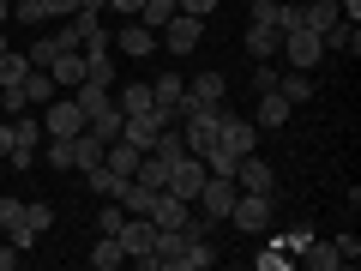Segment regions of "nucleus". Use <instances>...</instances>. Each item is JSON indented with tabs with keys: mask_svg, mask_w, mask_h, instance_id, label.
I'll list each match as a JSON object with an SVG mask.
<instances>
[{
	"mask_svg": "<svg viewBox=\"0 0 361 271\" xmlns=\"http://www.w3.org/2000/svg\"><path fill=\"white\" fill-rule=\"evenodd\" d=\"M115 103H121V115H139V109H151V85H145V78H133Z\"/></svg>",
	"mask_w": 361,
	"mask_h": 271,
	"instance_id": "obj_33",
	"label": "nucleus"
},
{
	"mask_svg": "<svg viewBox=\"0 0 361 271\" xmlns=\"http://www.w3.org/2000/svg\"><path fill=\"white\" fill-rule=\"evenodd\" d=\"M25 223H30V229H49V223H54V205H49V199H25Z\"/></svg>",
	"mask_w": 361,
	"mask_h": 271,
	"instance_id": "obj_35",
	"label": "nucleus"
},
{
	"mask_svg": "<svg viewBox=\"0 0 361 271\" xmlns=\"http://www.w3.org/2000/svg\"><path fill=\"white\" fill-rule=\"evenodd\" d=\"M115 235H121V247H127V259H145V253H151V241H157V223L151 217H127Z\"/></svg>",
	"mask_w": 361,
	"mask_h": 271,
	"instance_id": "obj_17",
	"label": "nucleus"
},
{
	"mask_svg": "<svg viewBox=\"0 0 361 271\" xmlns=\"http://www.w3.org/2000/svg\"><path fill=\"white\" fill-rule=\"evenodd\" d=\"M163 127H169V121L157 115V109H139V115H127V121H121V139H127V145H139V151H151Z\"/></svg>",
	"mask_w": 361,
	"mask_h": 271,
	"instance_id": "obj_13",
	"label": "nucleus"
},
{
	"mask_svg": "<svg viewBox=\"0 0 361 271\" xmlns=\"http://www.w3.org/2000/svg\"><path fill=\"white\" fill-rule=\"evenodd\" d=\"M211 265H217L211 235H205V241H187V247H180V259H175V271H211Z\"/></svg>",
	"mask_w": 361,
	"mask_h": 271,
	"instance_id": "obj_26",
	"label": "nucleus"
},
{
	"mask_svg": "<svg viewBox=\"0 0 361 271\" xmlns=\"http://www.w3.org/2000/svg\"><path fill=\"white\" fill-rule=\"evenodd\" d=\"M145 217H151L157 229H180V223L193 217V205H187V199H175V193H169V187H163V193L151 199V211H145Z\"/></svg>",
	"mask_w": 361,
	"mask_h": 271,
	"instance_id": "obj_16",
	"label": "nucleus"
},
{
	"mask_svg": "<svg viewBox=\"0 0 361 271\" xmlns=\"http://www.w3.org/2000/svg\"><path fill=\"white\" fill-rule=\"evenodd\" d=\"M0 229L13 235V247H18V253H30V247H37V229L25 223V199H13V193L0 199Z\"/></svg>",
	"mask_w": 361,
	"mask_h": 271,
	"instance_id": "obj_11",
	"label": "nucleus"
},
{
	"mask_svg": "<svg viewBox=\"0 0 361 271\" xmlns=\"http://www.w3.org/2000/svg\"><path fill=\"white\" fill-rule=\"evenodd\" d=\"M229 223L241 235H271V223H277V199H271V193H235Z\"/></svg>",
	"mask_w": 361,
	"mask_h": 271,
	"instance_id": "obj_1",
	"label": "nucleus"
},
{
	"mask_svg": "<svg viewBox=\"0 0 361 271\" xmlns=\"http://www.w3.org/2000/svg\"><path fill=\"white\" fill-rule=\"evenodd\" d=\"M217 145H223V151H235V157H247V151H253V145H259V127H253V121H247V115H235V109H223Z\"/></svg>",
	"mask_w": 361,
	"mask_h": 271,
	"instance_id": "obj_9",
	"label": "nucleus"
},
{
	"mask_svg": "<svg viewBox=\"0 0 361 271\" xmlns=\"http://www.w3.org/2000/svg\"><path fill=\"white\" fill-rule=\"evenodd\" d=\"M85 181H90V193H103V199H121V187H127V181H121L115 169H103V163L85 169Z\"/></svg>",
	"mask_w": 361,
	"mask_h": 271,
	"instance_id": "obj_31",
	"label": "nucleus"
},
{
	"mask_svg": "<svg viewBox=\"0 0 361 271\" xmlns=\"http://www.w3.org/2000/svg\"><path fill=\"white\" fill-rule=\"evenodd\" d=\"M277 61H289L295 73H313V66L325 61V42H319V30H307V25H289V30H283V49H277Z\"/></svg>",
	"mask_w": 361,
	"mask_h": 271,
	"instance_id": "obj_2",
	"label": "nucleus"
},
{
	"mask_svg": "<svg viewBox=\"0 0 361 271\" xmlns=\"http://www.w3.org/2000/svg\"><path fill=\"white\" fill-rule=\"evenodd\" d=\"M133 181H139V187H151V193H163V187H169V157L145 151V157H139V175H133Z\"/></svg>",
	"mask_w": 361,
	"mask_h": 271,
	"instance_id": "obj_27",
	"label": "nucleus"
},
{
	"mask_svg": "<svg viewBox=\"0 0 361 271\" xmlns=\"http://www.w3.org/2000/svg\"><path fill=\"white\" fill-rule=\"evenodd\" d=\"M90 265H97V271H115V265H127V247H121V235H103V241L90 247Z\"/></svg>",
	"mask_w": 361,
	"mask_h": 271,
	"instance_id": "obj_28",
	"label": "nucleus"
},
{
	"mask_svg": "<svg viewBox=\"0 0 361 271\" xmlns=\"http://www.w3.org/2000/svg\"><path fill=\"white\" fill-rule=\"evenodd\" d=\"M217 127H223V103H211V109H187V127H180L187 151H193V157H205L211 145H217Z\"/></svg>",
	"mask_w": 361,
	"mask_h": 271,
	"instance_id": "obj_5",
	"label": "nucleus"
},
{
	"mask_svg": "<svg viewBox=\"0 0 361 271\" xmlns=\"http://www.w3.org/2000/svg\"><path fill=\"white\" fill-rule=\"evenodd\" d=\"M139 6L145 0H109V13H133V18H139Z\"/></svg>",
	"mask_w": 361,
	"mask_h": 271,
	"instance_id": "obj_45",
	"label": "nucleus"
},
{
	"mask_svg": "<svg viewBox=\"0 0 361 271\" xmlns=\"http://www.w3.org/2000/svg\"><path fill=\"white\" fill-rule=\"evenodd\" d=\"M6 18H13V0H0V25H6Z\"/></svg>",
	"mask_w": 361,
	"mask_h": 271,
	"instance_id": "obj_49",
	"label": "nucleus"
},
{
	"mask_svg": "<svg viewBox=\"0 0 361 271\" xmlns=\"http://www.w3.org/2000/svg\"><path fill=\"white\" fill-rule=\"evenodd\" d=\"M25 73H30V61H25V54H13V49L0 54V85H18Z\"/></svg>",
	"mask_w": 361,
	"mask_h": 271,
	"instance_id": "obj_37",
	"label": "nucleus"
},
{
	"mask_svg": "<svg viewBox=\"0 0 361 271\" xmlns=\"http://www.w3.org/2000/svg\"><path fill=\"white\" fill-rule=\"evenodd\" d=\"M78 13H97V18H103V13H109V0H78Z\"/></svg>",
	"mask_w": 361,
	"mask_h": 271,
	"instance_id": "obj_46",
	"label": "nucleus"
},
{
	"mask_svg": "<svg viewBox=\"0 0 361 271\" xmlns=\"http://www.w3.org/2000/svg\"><path fill=\"white\" fill-rule=\"evenodd\" d=\"M115 54H127V61H145V54H157V30H151V25H139V18H133V25H121V30H115Z\"/></svg>",
	"mask_w": 361,
	"mask_h": 271,
	"instance_id": "obj_14",
	"label": "nucleus"
},
{
	"mask_svg": "<svg viewBox=\"0 0 361 271\" xmlns=\"http://www.w3.org/2000/svg\"><path fill=\"white\" fill-rule=\"evenodd\" d=\"M54 54H61V42H54V30H49V37H37V42L25 49V61H30V66H49Z\"/></svg>",
	"mask_w": 361,
	"mask_h": 271,
	"instance_id": "obj_36",
	"label": "nucleus"
},
{
	"mask_svg": "<svg viewBox=\"0 0 361 271\" xmlns=\"http://www.w3.org/2000/svg\"><path fill=\"white\" fill-rule=\"evenodd\" d=\"M54 90H61V85L49 78V66H30V73L18 78V97H25V109H42V103L54 97Z\"/></svg>",
	"mask_w": 361,
	"mask_h": 271,
	"instance_id": "obj_18",
	"label": "nucleus"
},
{
	"mask_svg": "<svg viewBox=\"0 0 361 271\" xmlns=\"http://www.w3.org/2000/svg\"><path fill=\"white\" fill-rule=\"evenodd\" d=\"M121 121H127V115H121V103H109V109H97V115H90L85 127H90V133H97V139L109 145V139H121Z\"/></svg>",
	"mask_w": 361,
	"mask_h": 271,
	"instance_id": "obj_30",
	"label": "nucleus"
},
{
	"mask_svg": "<svg viewBox=\"0 0 361 271\" xmlns=\"http://www.w3.org/2000/svg\"><path fill=\"white\" fill-rule=\"evenodd\" d=\"M253 265L259 271H289V265H295V253H289L283 241H265V253H253Z\"/></svg>",
	"mask_w": 361,
	"mask_h": 271,
	"instance_id": "obj_32",
	"label": "nucleus"
},
{
	"mask_svg": "<svg viewBox=\"0 0 361 271\" xmlns=\"http://www.w3.org/2000/svg\"><path fill=\"white\" fill-rule=\"evenodd\" d=\"M49 169H73V139H49Z\"/></svg>",
	"mask_w": 361,
	"mask_h": 271,
	"instance_id": "obj_40",
	"label": "nucleus"
},
{
	"mask_svg": "<svg viewBox=\"0 0 361 271\" xmlns=\"http://www.w3.org/2000/svg\"><path fill=\"white\" fill-rule=\"evenodd\" d=\"M205 175H211V169H205V157L180 151L175 163H169V193H175V199H187V205H193V193H199V187H205Z\"/></svg>",
	"mask_w": 361,
	"mask_h": 271,
	"instance_id": "obj_6",
	"label": "nucleus"
},
{
	"mask_svg": "<svg viewBox=\"0 0 361 271\" xmlns=\"http://www.w3.org/2000/svg\"><path fill=\"white\" fill-rule=\"evenodd\" d=\"M139 145H127V139H109V151H103V169H115V175L121 181H133V175H139Z\"/></svg>",
	"mask_w": 361,
	"mask_h": 271,
	"instance_id": "obj_20",
	"label": "nucleus"
},
{
	"mask_svg": "<svg viewBox=\"0 0 361 271\" xmlns=\"http://www.w3.org/2000/svg\"><path fill=\"white\" fill-rule=\"evenodd\" d=\"M103 151H109V145L103 139H97V133H73V169H78V175H85V169H97V163H103Z\"/></svg>",
	"mask_w": 361,
	"mask_h": 271,
	"instance_id": "obj_23",
	"label": "nucleus"
},
{
	"mask_svg": "<svg viewBox=\"0 0 361 271\" xmlns=\"http://www.w3.org/2000/svg\"><path fill=\"white\" fill-rule=\"evenodd\" d=\"M319 42H325V54H349V61L361 54V30H355V25H343V18H337V25L325 30Z\"/></svg>",
	"mask_w": 361,
	"mask_h": 271,
	"instance_id": "obj_25",
	"label": "nucleus"
},
{
	"mask_svg": "<svg viewBox=\"0 0 361 271\" xmlns=\"http://www.w3.org/2000/svg\"><path fill=\"white\" fill-rule=\"evenodd\" d=\"M18 265V247H0V271H13Z\"/></svg>",
	"mask_w": 361,
	"mask_h": 271,
	"instance_id": "obj_47",
	"label": "nucleus"
},
{
	"mask_svg": "<svg viewBox=\"0 0 361 271\" xmlns=\"http://www.w3.org/2000/svg\"><path fill=\"white\" fill-rule=\"evenodd\" d=\"M0 54H6V30H0Z\"/></svg>",
	"mask_w": 361,
	"mask_h": 271,
	"instance_id": "obj_50",
	"label": "nucleus"
},
{
	"mask_svg": "<svg viewBox=\"0 0 361 271\" xmlns=\"http://www.w3.org/2000/svg\"><path fill=\"white\" fill-rule=\"evenodd\" d=\"M175 13H180L175 0H145V6H139V25H151V30H163V25H169V18H175Z\"/></svg>",
	"mask_w": 361,
	"mask_h": 271,
	"instance_id": "obj_34",
	"label": "nucleus"
},
{
	"mask_svg": "<svg viewBox=\"0 0 361 271\" xmlns=\"http://www.w3.org/2000/svg\"><path fill=\"white\" fill-rule=\"evenodd\" d=\"M247 13H253V25H277V30L295 25V6H289V0H253Z\"/></svg>",
	"mask_w": 361,
	"mask_h": 271,
	"instance_id": "obj_24",
	"label": "nucleus"
},
{
	"mask_svg": "<svg viewBox=\"0 0 361 271\" xmlns=\"http://www.w3.org/2000/svg\"><path fill=\"white\" fill-rule=\"evenodd\" d=\"M6 127H13V151H30V157H37V145H42V115H37V109L13 115Z\"/></svg>",
	"mask_w": 361,
	"mask_h": 271,
	"instance_id": "obj_19",
	"label": "nucleus"
},
{
	"mask_svg": "<svg viewBox=\"0 0 361 271\" xmlns=\"http://www.w3.org/2000/svg\"><path fill=\"white\" fill-rule=\"evenodd\" d=\"M337 18H349V25H361V0H331Z\"/></svg>",
	"mask_w": 361,
	"mask_h": 271,
	"instance_id": "obj_44",
	"label": "nucleus"
},
{
	"mask_svg": "<svg viewBox=\"0 0 361 271\" xmlns=\"http://www.w3.org/2000/svg\"><path fill=\"white\" fill-rule=\"evenodd\" d=\"M49 78H54L61 90H73L78 78H85V54H78V49H61V54L49 61Z\"/></svg>",
	"mask_w": 361,
	"mask_h": 271,
	"instance_id": "obj_22",
	"label": "nucleus"
},
{
	"mask_svg": "<svg viewBox=\"0 0 361 271\" xmlns=\"http://www.w3.org/2000/svg\"><path fill=\"white\" fill-rule=\"evenodd\" d=\"M151 151H157V157H169V163H175V157L187 151V139H180V133H169V127H163V133H157V145H151Z\"/></svg>",
	"mask_w": 361,
	"mask_h": 271,
	"instance_id": "obj_38",
	"label": "nucleus"
},
{
	"mask_svg": "<svg viewBox=\"0 0 361 271\" xmlns=\"http://www.w3.org/2000/svg\"><path fill=\"white\" fill-rule=\"evenodd\" d=\"M271 85H277V66L259 61V66H253V90H271Z\"/></svg>",
	"mask_w": 361,
	"mask_h": 271,
	"instance_id": "obj_42",
	"label": "nucleus"
},
{
	"mask_svg": "<svg viewBox=\"0 0 361 271\" xmlns=\"http://www.w3.org/2000/svg\"><path fill=\"white\" fill-rule=\"evenodd\" d=\"M180 103H187V78H180V73H157V78H151V109H157L163 121H175Z\"/></svg>",
	"mask_w": 361,
	"mask_h": 271,
	"instance_id": "obj_8",
	"label": "nucleus"
},
{
	"mask_svg": "<svg viewBox=\"0 0 361 271\" xmlns=\"http://www.w3.org/2000/svg\"><path fill=\"white\" fill-rule=\"evenodd\" d=\"M42 133H49V139H73V133H85V109L54 90L49 103H42Z\"/></svg>",
	"mask_w": 361,
	"mask_h": 271,
	"instance_id": "obj_4",
	"label": "nucleus"
},
{
	"mask_svg": "<svg viewBox=\"0 0 361 271\" xmlns=\"http://www.w3.org/2000/svg\"><path fill=\"white\" fill-rule=\"evenodd\" d=\"M337 259H343V265H355V259H361V241H355V235H337Z\"/></svg>",
	"mask_w": 361,
	"mask_h": 271,
	"instance_id": "obj_41",
	"label": "nucleus"
},
{
	"mask_svg": "<svg viewBox=\"0 0 361 271\" xmlns=\"http://www.w3.org/2000/svg\"><path fill=\"white\" fill-rule=\"evenodd\" d=\"M235 175H205V187L193 193V205L205 211V223H229V205H235Z\"/></svg>",
	"mask_w": 361,
	"mask_h": 271,
	"instance_id": "obj_3",
	"label": "nucleus"
},
{
	"mask_svg": "<svg viewBox=\"0 0 361 271\" xmlns=\"http://www.w3.org/2000/svg\"><path fill=\"white\" fill-rule=\"evenodd\" d=\"M277 49H283V30L277 25H247V54L253 61H277Z\"/></svg>",
	"mask_w": 361,
	"mask_h": 271,
	"instance_id": "obj_21",
	"label": "nucleus"
},
{
	"mask_svg": "<svg viewBox=\"0 0 361 271\" xmlns=\"http://www.w3.org/2000/svg\"><path fill=\"white\" fill-rule=\"evenodd\" d=\"M223 90H229V78H223L217 66H205L199 78H187V103H180V115H187V109H211V103H223Z\"/></svg>",
	"mask_w": 361,
	"mask_h": 271,
	"instance_id": "obj_10",
	"label": "nucleus"
},
{
	"mask_svg": "<svg viewBox=\"0 0 361 271\" xmlns=\"http://www.w3.org/2000/svg\"><path fill=\"white\" fill-rule=\"evenodd\" d=\"M199 37H205V18H193V13H175V18L163 25V49H169V54H193Z\"/></svg>",
	"mask_w": 361,
	"mask_h": 271,
	"instance_id": "obj_7",
	"label": "nucleus"
},
{
	"mask_svg": "<svg viewBox=\"0 0 361 271\" xmlns=\"http://www.w3.org/2000/svg\"><path fill=\"white\" fill-rule=\"evenodd\" d=\"M97 223H103V235H115L121 223H127V205H121V199H109V205L97 211Z\"/></svg>",
	"mask_w": 361,
	"mask_h": 271,
	"instance_id": "obj_39",
	"label": "nucleus"
},
{
	"mask_svg": "<svg viewBox=\"0 0 361 271\" xmlns=\"http://www.w3.org/2000/svg\"><path fill=\"white\" fill-rule=\"evenodd\" d=\"M235 187H241V193H271V187H277V175H271V163L259 151H247L241 163H235Z\"/></svg>",
	"mask_w": 361,
	"mask_h": 271,
	"instance_id": "obj_12",
	"label": "nucleus"
},
{
	"mask_svg": "<svg viewBox=\"0 0 361 271\" xmlns=\"http://www.w3.org/2000/svg\"><path fill=\"white\" fill-rule=\"evenodd\" d=\"M13 151V127H6V121H0V157Z\"/></svg>",
	"mask_w": 361,
	"mask_h": 271,
	"instance_id": "obj_48",
	"label": "nucleus"
},
{
	"mask_svg": "<svg viewBox=\"0 0 361 271\" xmlns=\"http://www.w3.org/2000/svg\"><path fill=\"white\" fill-rule=\"evenodd\" d=\"M175 6H180V13H193V18H211V13H217V0H175Z\"/></svg>",
	"mask_w": 361,
	"mask_h": 271,
	"instance_id": "obj_43",
	"label": "nucleus"
},
{
	"mask_svg": "<svg viewBox=\"0 0 361 271\" xmlns=\"http://www.w3.org/2000/svg\"><path fill=\"white\" fill-rule=\"evenodd\" d=\"M277 90H283V97H289V109H301V103H307V97H313V78L289 66V73H277Z\"/></svg>",
	"mask_w": 361,
	"mask_h": 271,
	"instance_id": "obj_29",
	"label": "nucleus"
},
{
	"mask_svg": "<svg viewBox=\"0 0 361 271\" xmlns=\"http://www.w3.org/2000/svg\"><path fill=\"white\" fill-rule=\"evenodd\" d=\"M283 121H289V97H283L277 85L259 90V103H253V127H259V133H277Z\"/></svg>",
	"mask_w": 361,
	"mask_h": 271,
	"instance_id": "obj_15",
	"label": "nucleus"
}]
</instances>
